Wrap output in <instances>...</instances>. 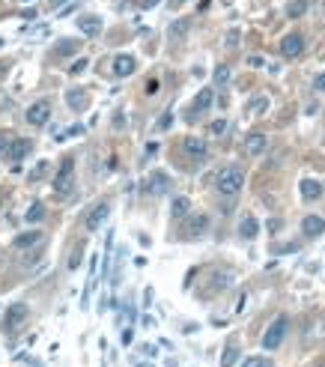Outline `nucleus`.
<instances>
[{
  "label": "nucleus",
  "instance_id": "nucleus-31",
  "mask_svg": "<svg viewBox=\"0 0 325 367\" xmlns=\"http://www.w3.org/2000/svg\"><path fill=\"white\" fill-rule=\"evenodd\" d=\"M239 45V30H230L227 33V48H236Z\"/></svg>",
  "mask_w": 325,
  "mask_h": 367
},
{
  "label": "nucleus",
  "instance_id": "nucleus-23",
  "mask_svg": "<svg viewBox=\"0 0 325 367\" xmlns=\"http://www.w3.org/2000/svg\"><path fill=\"white\" fill-rule=\"evenodd\" d=\"M308 12V0H292L290 6H287V15L290 18H301Z\"/></svg>",
  "mask_w": 325,
  "mask_h": 367
},
{
  "label": "nucleus",
  "instance_id": "nucleus-37",
  "mask_svg": "<svg viewBox=\"0 0 325 367\" xmlns=\"http://www.w3.org/2000/svg\"><path fill=\"white\" fill-rule=\"evenodd\" d=\"M155 3H158V0H143V6H146V9H149V6H155Z\"/></svg>",
  "mask_w": 325,
  "mask_h": 367
},
{
  "label": "nucleus",
  "instance_id": "nucleus-5",
  "mask_svg": "<svg viewBox=\"0 0 325 367\" xmlns=\"http://www.w3.org/2000/svg\"><path fill=\"white\" fill-rule=\"evenodd\" d=\"M27 314H30V308H27V305H21V301H18V305H12V308L3 314V329H6V332H15L18 326L27 319Z\"/></svg>",
  "mask_w": 325,
  "mask_h": 367
},
{
  "label": "nucleus",
  "instance_id": "nucleus-15",
  "mask_svg": "<svg viewBox=\"0 0 325 367\" xmlns=\"http://www.w3.org/2000/svg\"><path fill=\"white\" fill-rule=\"evenodd\" d=\"M182 153H185V156H194V158H203L206 156V143L200 138H185L182 140Z\"/></svg>",
  "mask_w": 325,
  "mask_h": 367
},
{
  "label": "nucleus",
  "instance_id": "nucleus-13",
  "mask_svg": "<svg viewBox=\"0 0 325 367\" xmlns=\"http://www.w3.org/2000/svg\"><path fill=\"white\" fill-rule=\"evenodd\" d=\"M132 72H135V57L120 54V57L114 60V75H117V78H128Z\"/></svg>",
  "mask_w": 325,
  "mask_h": 367
},
{
  "label": "nucleus",
  "instance_id": "nucleus-19",
  "mask_svg": "<svg viewBox=\"0 0 325 367\" xmlns=\"http://www.w3.org/2000/svg\"><path fill=\"white\" fill-rule=\"evenodd\" d=\"M170 212H173V218H188L191 215V200L188 197H176L173 206H170Z\"/></svg>",
  "mask_w": 325,
  "mask_h": 367
},
{
  "label": "nucleus",
  "instance_id": "nucleus-27",
  "mask_svg": "<svg viewBox=\"0 0 325 367\" xmlns=\"http://www.w3.org/2000/svg\"><path fill=\"white\" fill-rule=\"evenodd\" d=\"M227 81H230V69H227V66H218V69H215V84L224 87Z\"/></svg>",
  "mask_w": 325,
  "mask_h": 367
},
{
  "label": "nucleus",
  "instance_id": "nucleus-33",
  "mask_svg": "<svg viewBox=\"0 0 325 367\" xmlns=\"http://www.w3.org/2000/svg\"><path fill=\"white\" fill-rule=\"evenodd\" d=\"M132 340H135V334H132V329H125V332H122V347H128Z\"/></svg>",
  "mask_w": 325,
  "mask_h": 367
},
{
  "label": "nucleus",
  "instance_id": "nucleus-14",
  "mask_svg": "<svg viewBox=\"0 0 325 367\" xmlns=\"http://www.w3.org/2000/svg\"><path fill=\"white\" fill-rule=\"evenodd\" d=\"M78 27H81L84 36H99L102 33V18L99 15H84L81 21H78Z\"/></svg>",
  "mask_w": 325,
  "mask_h": 367
},
{
  "label": "nucleus",
  "instance_id": "nucleus-17",
  "mask_svg": "<svg viewBox=\"0 0 325 367\" xmlns=\"http://www.w3.org/2000/svg\"><path fill=\"white\" fill-rule=\"evenodd\" d=\"M257 233H259V221L254 218V215L242 218V224H239V236H242V239H254Z\"/></svg>",
  "mask_w": 325,
  "mask_h": 367
},
{
  "label": "nucleus",
  "instance_id": "nucleus-22",
  "mask_svg": "<svg viewBox=\"0 0 325 367\" xmlns=\"http://www.w3.org/2000/svg\"><path fill=\"white\" fill-rule=\"evenodd\" d=\"M236 358H239V347H236V343H227L224 358H221V367H233L236 364Z\"/></svg>",
  "mask_w": 325,
  "mask_h": 367
},
{
  "label": "nucleus",
  "instance_id": "nucleus-26",
  "mask_svg": "<svg viewBox=\"0 0 325 367\" xmlns=\"http://www.w3.org/2000/svg\"><path fill=\"white\" fill-rule=\"evenodd\" d=\"M242 367H274L269 358H263V355H251V358H245Z\"/></svg>",
  "mask_w": 325,
  "mask_h": 367
},
{
  "label": "nucleus",
  "instance_id": "nucleus-38",
  "mask_svg": "<svg viewBox=\"0 0 325 367\" xmlns=\"http://www.w3.org/2000/svg\"><path fill=\"white\" fill-rule=\"evenodd\" d=\"M137 367H153V364H143V361H140V364H137Z\"/></svg>",
  "mask_w": 325,
  "mask_h": 367
},
{
  "label": "nucleus",
  "instance_id": "nucleus-24",
  "mask_svg": "<svg viewBox=\"0 0 325 367\" xmlns=\"http://www.w3.org/2000/svg\"><path fill=\"white\" fill-rule=\"evenodd\" d=\"M78 48H81V45H78L75 39H60V42H57V54H63V57H66V54H75Z\"/></svg>",
  "mask_w": 325,
  "mask_h": 367
},
{
  "label": "nucleus",
  "instance_id": "nucleus-35",
  "mask_svg": "<svg viewBox=\"0 0 325 367\" xmlns=\"http://www.w3.org/2000/svg\"><path fill=\"white\" fill-rule=\"evenodd\" d=\"M269 105V102H266V99H257V102H254V105H251V111H254V114H257V111H263V107Z\"/></svg>",
  "mask_w": 325,
  "mask_h": 367
},
{
  "label": "nucleus",
  "instance_id": "nucleus-39",
  "mask_svg": "<svg viewBox=\"0 0 325 367\" xmlns=\"http://www.w3.org/2000/svg\"><path fill=\"white\" fill-rule=\"evenodd\" d=\"M173 3H176V6H179V3H185V0H173Z\"/></svg>",
  "mask_w": 325,
  "mask_h": 367
},
{
  "label": "nucleus",
  "instance_id": "nucleus-2",
  "mask_svg": "<svg viewBox=\"0 0 325 367\" xmlns=\"http://www.w3.org/2000/svg\"><path fill=\"white\" fill-rule=\"evenodd\" d=\"M287 329H290V319L287 316H274V322L263 334V347L266 350H277L284 343V337H287Z\"/></svg>",
  "mask_w": 325,
  "mask_h": 367
},
{
  "label": "nucleus",
  "instance_id": "nucleus-28",
  "mask_svg": "<svg viewBox=\"0 0 325 367\" xmlns=\"http://www.w3.org/2000/svg\"><path fill=\"white\" fill-rule=\"evenodd\" d=\"M209 132H212V135H224V132H227V120H215L209 125Z\"/></svg>",
  "mask_w": 325,
  "mask_h": 367
},
{
  "label": "nucleus",
  "instance_id": "nucleus-18",
  "mask_svg": "<svg viewBox=\"0 0 325 367\" xmlns=\"http://www.w3.org/2000/svg\"><path fill=\"white\" fill-rule=\"evenodd\" d=\"M319 194H322V185L316 179H301V197L305 200H316Z\"/></svg>",
  "mask_w": 325,
  "mask_h": 367
},
{
  "label": "nucleus",
  "instance_id": "nucleus-21",
  "mask_svg": "<svg viewBox=\"0 0 325 367\" xmlns=\"http://www.w3.org/2000/svg\"><path fill=\"white\" fill-rule=\"evenodd\" d=\"M24 218H27V224H39V221L45 218V206H42V203H30V209H27Z\"/></svg>",
  "mask_w": 325,
  "mask_h": 367
},
{
  "label": "nucleus",
  "instance_id": "nucleus-6",
  "mask_svg": "<svg viewBox=\"0 0 325 367\" xmlns=\"http://www.w3.org/2000/svg\"><path fill=\"white\" fill-rule=\"evenodd\" d=\"M301 51H305V39H301L298 33H290V36L280 39V54H284L287 60H295Z\"/></svg>",
  "mask_w": 325,
  "mask_h": 367
},
{
  "label": "nucleus",
  "instance_id": "nucleus-34",
  "mask_svg": "<svg viewBox=\"0 0 325 367\" xmlns=\"http://www.w3.org/2000/svg\"><path fill=\"white\" fill-rule=\"evenodd\" d=\"M63 6H69V0H51V9H54V12H60Z\"/></svg>",
  "mask_w": 325,
  "mask_h": 367
},
{
  "label": "nucleus",
  "instance_id": "nucleus-29",
  "mask_svg": "<svg viewBox=\"0 0 325 367\" xmlns=\"http://www.w3.org/2000/svg\"><path fill=\"white\" fill-rule=\"evenodd\" d=\"M170 122H173V114L167 111V114H164V117L158 120V132H167V128H170Z\"/></svg>",
  "mask_w": 325,
  "mask_h": 367
},
{
  "label": "nucleus",
  "instance_id": "nucleus-11",
  "mask_svg": "<svg viewBox=\"0 0 325 367\" xmlns=\"http://www.w3.org/2000/svg\"><path fill=\"white\" fill-rule=\"evenodd\" d=\"M212 107V90L206 87L197 93V99H194V105H191V122H194V117L197 114H203V111H209Z\"/></svg>",
  "mask_w": 325,
  "mask_h": 367
},
{
  "label": "nucleus",
  "instance_id": "nucleus-1",
  "mask_svg": "<svg viewBox=\"0 0 325 367\" xmlns=\"http://www.w3.org/2000/svg\"><path fill=\"white\" fill-rule=\"evenodd\" d=\"M215 185H218V194L236 197L242 191V185H245V170L242 167H224L218 174V179H215Z\"/></svg>",
  "mask_w": 325,
  "mask_h": 367
},
{
  "label": "nucleus",
  "instance_id": "nucleus-12",
  "mask_svg": "<svg viewBox=\"0 0 325 367\" xmlns=\"http://www.w3.org/2000/svg\"><path fill=\"white\" fill-rule=\"evenodd\" d=\"M27 153H30V140H12V143L6 146V153H3V156L9 158V161H21Z\"/></svg>",
  "mask_w": 325,
  "mask_h": 367
},
{
  "label": "nucleus",
  "instance_id": "nucleus-10",
  "mask_svg": "<svg viewBox=\"0 0 325 367\" xmlns=\"http://www.w3.org/2000/svg\"><path fill=\"white\" fill-rule=\"evenodd\" d=\"M107 215H111V203H99L96 209L86 215V230H99L107 221Z\"/></svg>",
  "mask_w": 325,
  "mask_h": 367
},
{
  "label": "nucleus",
  "instance_id": "nucleus-9",
  "mask_svg": "<svg viewBox=\"0 0 325 367\" xmlns=\"http://www.w3.org/2000/svg\"><path fill=\"white\" fill-rule=\"evenodd\" d=\"M266 146H269V138H266L263 132H254V135L245 138V153H248V156H259V153H266Z\"/></svg>",
  "mask_w": 325,
  "mask_h": 367
},
{
  "label": "nucleus",
  "instance_id": "nucleus-32",
  "mask_svg": "<svg viewBox=\"0 0 325 367\" xmlns=\"http://www.w3.org/2000/svg\"><path fill=\"white\" fill-rule=\"evenodd\" d=\"M45 167H48V164H45V161H39V164H36V170H33V174H30V182H36L39 176L45 174Z\"/></svg>",
  "mask_w": 325,
  "mask_h": 367
},
{
  "label": "nucleus",
  "instance_id": "nucleus-8",
  "mask_svg": "<svg viewBox=\"0 0 325 367\" xmlns=\"http://www.w3.org/2000/svg\"><path fill=\"white\" fill-rule=\"evenodd\" d=\"M146 191L149 194H167L170 191V176L161 174V170H155V174L146 179Z\"/></svg>",
  "mask_w": 325,
  "mask_h": 367
},
{
  "label": "nucleus",
  "instance_id": "nucleus-30",
  "mask_svg": "<svg viewBox=\"0 0 325 367\" xmlns=\"http://www.w3.org/2000/svg\"><path fill=\"white\" fill-rule=\"evenodd\" d=\"M84 69H86V57H78V60H75V66H72V75H81Z\"/></svg>",
  "mask_w": 325,
  "mask_h": 367
},
{
  "label": "nucleus",
  "instance_id": "nucleus-3",
  "mask_svg": "<svg viewBox=\"0 0 325 367\" xmlns=\"http://www.w3.org/2000/svg\"><path fill=\"white\" fill-rule=\"evenodd\" d=\"M72 182H75V164H72V158H66L63 164H60V170L54 176V191L60 194V197H66L72 191Z\"/></svg>",
  "mask_w": 325,
  "mask_h": 367
},
{
  "label": "nucleus",
  "instance_id": "nucleus-25",
  "mask_svg": "<svg viewBox=\"0 0 325 367\" xmlns=\"http://www.w3.org/2000/svg\"><path fill=\"white\" fill-rule=\"evenodd\" d=\"M66 102H69V107H75V111H84L86 107V96L84 93H69Z\"/></svg>",
  "mask_w": 325,
  "mask_h": 367
},
{
  "label": "nucleus",
  "instance_id": "nucleus-4",
  "mask_svg": "<svg viewBox=\"0 0 325 367\" xmlns=\"http://www.w3.org/2000/svg\"><path fill=\"white\" fill-rule=\"evenodd\" d=\"M24 120L30 122V125H45V122L51 120V105L42 99V102H33V105L24 111Z\"/></svg>",
  "mask_w": 325,
  "mask_h": 367
},
{
  "label": "nucleus",
  "instance_id": "nucleus-20",
  "mask_svg": "<svg viewBox=\"0 0 325 367\" xmlns=\"http://www.w3.org/2000/svg\"><path fill=\"white\" fill-rule=\"evenodd\" d=\"M39 242H42V233H39V230H30V233H21V236L15 239V245H18V248H36Z\"/></svg>",
  "mask_w": 325,
  "mask_h": 367
},
{
  "label": "nucleus",
  "instance_id": "nucleus-36",
  "mask_svg": "<svg viewBox=\"0 0 325 367\" xmlns=\"http://www.w3.org/2000/svg\"><path fill=\"white\" fill-rule=\"evenodd\" d=\"M313 87L319 90V93H325V72L319 75V78H316V84H313Z\"/></svg>",
  "mask_w": 325,
  "mask_h": 367
},
{
  "label": "nucleus",
  "instance_id": "nucleus-16",
  "mask_svg": "<svg viewBox=\"0 0 325 367\" xmlns=\"http://www.w3.org/2000/svg\"><path fill=\"white\" fill-rule=\"evenodd\" d=\"M206 227H209V218H206L203 212H200V215H191L188 227H185V236H200V233H206Z\"/></svg>",
  "mask_w": 325,
  "mask_h": 367
},
{
  "label": "nucleus",
  "instance_id": "nucleus-7",
  "mask_svg": "<svg viewBox=\"0 0 325 367\" xmlns=\"http://www.w3.org/2000/svg\"><path fill=\"white\" fill-rule=\"evenodd\" d=\"M301 233H305L308 239L322 236L325 233V218H319V215H305V221H301Z\"/></svg>",
  "mask_w": 325,
  "mask_h": 367
}]
</instances>
